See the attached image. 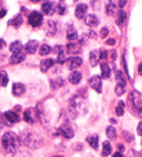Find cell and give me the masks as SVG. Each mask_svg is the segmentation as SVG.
Returning <instances> with one entry per match:
<instances>
[{"mask_svg": "<svg viewBox=\"0 0 142 157\" xmlns=\"http://www.w3.org/2000/svg\"><path fill=\"white\" fill-rule=\"evenodd\" d=\"M2 144H3V148L8 153H16L19 149V147H21L22 142H21V138L16 133L6 132L2 138Z\"/></svg>", "mask_w": 142, "mask_h": 157, "instance_id": "obj_1", "label": "cell"}, {"mask_svg": "<svg viewBox=\"0 0 142 157\" xmlns=\"http://www.w3.org/2000/svg\"><path fill=\"white\" fill-rule=\"evenodd\" d=\"M21 142L32 149H37L44 144V140L41 136L37 133L32 132V130H29V129L23 130V133L21 134Z\"/></svg>", "mask_w": 142, "mask_h": 157, "instance_id": "obj_2", "label": "cell"}, {"mask_svg": "<svg viewBox=\"0 0 142 157\" xmlns=\"http://www.w3.org/2000/svg\"><path fill=\"white\" fill-rule=\"evenodd\" d=\"M70 112L74 117L83 116L88 112V103L80 95H74L70 101Z\"/></svg>", "mask_w": 142, "mask_h": 157, "instance_id": "obj_3", "label": "cell"}, {"mask_svg": "<svg viewBox=\"0 0 142 157\" xmlns=\"http://www.w3.org/2000/svg\"><path fill=\"white\" fill-rule=\"evenodd\" d=\"M128 99H129L128 102H129V106H131L132 111L142 119V95L138 91H132L129 94Z\"/></svg>", "mask_w": 142, "mask_h": 157, "instance_id": "obj_4", "label": "cell"}, {"mask_svg": "<svg viewBox=\"0 0 142 157\" xmlns=\"http://www.w3.org/2000/svg\"><path fill=\"white\" fill-rule=\"evenodd\" d=\"M39 119V111L36 108H27L23 112V120L27 124H34Z\"/></svg>", "mask_w": 142, "mask_h": 157, "instance_id": "obj_5", "label": "cell"}, {"mask_svg": "<svg viewBox=\"0 0 142 157\" xmlns=\"http://www.w3.org/2000/svg\"><path fill=\"white\" fill-rule=\"evenodd\" d=\"M43 22V16L39 12H32L29 16V23L32 27H39Z\"/></svg>", "mask_w": 142, "mask_h": 157, "instance_id": "obj_6", "label": "cell"}, {"mask_svg": "<svg viewBox=\"0 0 142 157\" xmlns=\"http://www.w3.org/2000/svg\"><path fill=\"white\" fill-rule=\"evenodd\" d=\"M89 85H90V88L97 91V93H101L102 91V77L98 75L92 76L89 78Z\"/></svg>", "mask_w": 142, "mask_h": 157, "instance_id": "obj_7", "label": "cell"}, {"mask_svg": "<svg viewBox=\"0 0 142 157\" xmlns=\"http://www.w3.org/2000/svg\"><path fill=\"white\" fill-rule=\"evenodd\" d=\"M57 134L62 135L63 138L70 139V138H73L75 133H74V129L71 128L70 125H62L60 129H57Z\"/></svg>", "mask_w": 142, "mask_h": 157, "instance_id": "obj_8", "label": "cell"}, {"mask_svg": "<svg viewBox=\"0 0 142 157\" xmlns=\"http://www.w3.org/2000/svg\"><path fill=\"white\" fill-rule=\"evenodd\" d=\"M41 10L44 14L47 16H52L53 13L56 12V4L53 2H49V0H47V2H44L43 5H41Z\"/></svg>", "mask_w": 142, "mask_h": 157, "instance_id": "obj_9", "label": "cell"}, {"mask_svg": "<svg viewBox=\"0 0 142 157\" xmlns=\"http://www.w3.org/2000/svg\"><path fill=\"white\" fill-rule=\"evenodd\" d=\"M4 119L8 121V124L10 125V124H17L19 121V116L17 115V112H14V111H8V112H4Z\"/></svg>", "mask_w": 142, "mask_h": 157, "instance_id": "obj_10", "label": "cell"}, {"mask_svg": "<svg viewBox=\"0 0 142 157\" xmlns=\"http://www.w3.org/2000/svg\"><path fill=\"white\" fill-rule=\"evenodd\" d=\"M87 12H88V5L87 4H79L75 8V16H76V18L81 19L87 16Z\"/></svg>", "mask_w": 142, "mask_h": 157, "instance_id": "obj_11", "label": "cell"}, {"mask_svg": "<svg viewBox=\"0 0 142 157\" xmlns=\"http://www.w3.org/2000/svg\"><path fill=\"white\" fill-rule=\"evenodd\" d=\"M25 91H26V88H25L23 84H21V82L13 84V86H12V93H13V95L21 97L22 94H25Z\"/></svg>", "mask_w": 142, "mask_h": 157, "instance_id": "obj_12", "label": "cell"}, {"mask_svg": "<svg viewBox=\"0 0 142 157\" xmlns=\"http://www.w3.org/2000/svg\"><path fill=\"white\" fill-rule=\"evenodd\" d=\"M37 49H39V43L36 40H30L27 44L25 45V50H26V53H29V54L36 53Z\"/></svg>", "mask_w": 142, "mask_h": 157, "instance_id": "obj_13", "label": "cell"}, {"mask_svg": "<svg viewBox=\"0 0 142 157\" xmlns=\"http://www.w3.org/2000/svg\"><path fill=\"white\" fill-rule=\"evenodd\" d=\"M98 23H100V19H98V17H97L96 14H88V16H85V25L89 26V27H92V29L97 27Z\"/></svg>", "mask_w": 142, "mask_h": 157, "instance_id": "obj_14", "label": "cell"}, {"mask_svg": "<svg viewBox=\"0 0 142 157\" xmlns=\"http://www.w3.org/2000/svg\"><path fill=\"white\" fill-rule=\"evenodd\" d=\"M66 37H67V40L70 41V43H74V41H76L77 40V32H76V30L73 27V26H69L67 27V31H66Z\"/></svg>", "mask_w": 142, "mask_h": 157, "instance_id": "obj_15", "label": "cell"}, {"mask_svg": "<svg viewBox=\"0 0 142 157\" xmlns=\"http://www.w3.org/2000/svg\"><path fill=\"white\" fill-rule=\"evenodd\" d=\"M66 50H67V53H70V54H77V53H80L81 52V48H80V44H77L76 41H74V43L67 44Z\"/></svg>", "mask_w": 142, "mask_h": 157, "instance_id": "obj_16", "label": "cell"}, {"mask_svg": "<svg viewBox=\"0 0 142 157\" xmlns=\"http://www.w3.org/2000/svg\"><path fill=\"white\" fill-rule=\"evenodd\" d=\"M25 58H26V54L23 53V52H21V53H14V54H12L9 62H10L12 64H18V63L23 62Z\"/></svg>", "mask_w": 142, "mask_h": 157, "instance_id": "obj_17", "label": "cell"}, {"mask_svg": "<svg viewBox=\"0 0 142 157\" xmlns=\"http://www.w3.org/2000/svg\"><path fill=\"white\" fill-rule=\"evenodd\" d=\"M83 64V59L80 57H73V58H70V61H69V68L70 70H75L77 67H80Z\"/></svg>", "mask_w": 142, "mask_h": 157, "instance_id": "obj_18", "label": "cell"}, {"mask_svg": "<svg viewBox=\"0 0 142 157\" xmlns=\"http://www.w3.org/2000/svg\"><path fill=\"white\" fill-rule=\"evenodd\" d=\"M100 62V50H92L89 54V63L90 66H97Z\"/></svg>", "mask_w": 142, "mask_h": 157, "instance_id": "obj_19", "label": "cell"}, {"mask_svg": "<svg viewBox=\"0 0 142 157\" xmlns=\"http://www.w3.org/2000/svg\"><path fill=\"white\" fill-rule=\"evenodd\" d=\"M101 74L105 80H107V78H110V76H111V68H110V66L106 62L101 63Z\"/></svg>", "mask_w": 142, "mask_h": 157, "instance_id": "obj_20", "label": "cell"}, {"mask_svg": "<svg viewBox=\"0 0 142 157\" xmlns=\"http://www.w3.org/2000/svg\"><path fill=\"white\" fill-rule=\"evenodd\" d=\"M23 48H25V47L22 45L21 41H13V43L10 44V47H9L12 54H14V53H21V52L23 50Z\"/></svg>", "mask_w": 142, "mask_h": 157, "instance_id": "obj_21", "label": "cell"}, {"mask_svg": "<svg viewBox=\"0 0 142 157\" xmlns=\"http://www.w3.org/2000/svg\"><path fill=\"white\" fill-rule=\"evenodd\" d=\"M69 81H70L71 84H74V85L79 84V82L81 81V74L77 72V71H74V72H71L70 76H69Z\"/></svg>", "mask_w": 142, "mask_h": 157, "instance_id": "obj_22", "label": "cell"}, {"mask_svg": "<svg viewBox=\"0 0 142 157\" xmlns=\"http://www.w3.org/2000/svg\"><path fill=\"white\" fill-rule=\"evenodd\" d=\"M87 142H88V144L92 147L93 149H97L98 148V135H89L88 138H87Z\"/></svg>", "mask_w": 142, "mask_h": 157, "instance_id": "obj_23", "label": "cell"}, {"mask_svg": "<svg viewBox=\"0 0 142 157\" xmlns=\"http://www.w3.org/2000/svg\"><path fill=\"white\" fill-rule=\"evenodd\" d=\"M54 62L53 59H49V58H47V59H44L41 61V64H40V70H41V72H47V71L53 66Z\"/></svg>", "mask_w": 142, "mask_h": 157, "instance_id": "obj_24", "label": "cell"}, {"mask_svg": "<svg viewBox=\"0 0 142 157\" xmlns=\"http://www.w3.org/2000/svg\"><path fill=\"white\" fill-rule=\"evenodd\" d=\"M115 13H116V5H115V3L108 2L107 5H106V14L110 16V17H112V16H115Z\"/></svg>", "mask_w": 142, "mask_h": 157, "instance_id": "obj_25", "label": "cell"}, {"mask_svg": "<svg viewBox=\"0 0 142 157\" xmlns=\"http://www.w3.org/2000/svg\"><path fill=\"white\" fill-rule=\"evenodd\" d=\"M111 146H110V143L106 140L103 142V146H102V157H107L110 153H111Z\"/></svg>", "mask_w": 142, "mask_h": 157, "instance_id": "obj_26", "label": "cell"}, {"mask_svg": "<svg viewBox=\"0 0 142 157\" xmlns=\"http://www.w3.org/2000/svg\"><path fill=\"white\" fill-rule=\"evenodd\" d=\"M63 84H65V80H63V78H52V80H50V86L53 88V89L61 88Z\"/></svg>", "mask_w": 142, "mask_h": 157, "instance_id": "obj_27", "label": "cell"}, {"mask_svg": "<svg viewBox=\"0 0 142 157\" xmlns=\"http://www.w3.org/2000/svg\"><path fill=\"white\" fill-rule=\"evenodd\" d=\"M47 32H48V35H54L56 32H57V23L54 22V21H49L48 22V30H47Z\"/></svg>", "mask_w": 142, "mask_h": 157, "instance_id": "obj_28", "label": "cell"}, {"mask_svg": "<svg viewBox=\"0 0 142 157\" xmlns=\"http://www.w3.org/2000/svg\"><path fill=\"white\" fill-rule=\"evenodd\" d=\"M125 19H127V13L123 10V9H120L119 17L116 18V23H118L119 26H123V25H124V22H125Z\"/></svg>", "mask_w": 142, "mask_h": 157, "instance_id": "obj_29", "label": "cell"}, {"mask_svg": "<svg viewBox=\"0 0 142 157\" xmlns=\"http://www.w3.org/2000/svg\"><path fill=\"white\" fill-rule=\"evenodd\" d=\"M50 52H52V48L47 44H43L41 47H39V53H40V56H48Z\"/></svg>", "mask_w": 142, "mask_h": 157, "instance_id": "obj_30", "label": "cell"}, {"mask_svg": "<svg viewBox=\"0 0 142 157\" xmlns=\"http://www.w3.org/2000/svg\"><path fill=\"white\" fill-rule=\"evenodd\" d=\"M22 22H23V19H22V16H16L14 18L12 19V21H9V25H12V26H14V27H19V26L22 25Z\"/></svg>", "mask_w": 142, "mask_h": 157, "instance_id": "obj_31", "label": "cell"}, {"mask_svg": "<svg viewBox=\"0 0 142 157\" xmlns=\"http://www.w3.org/2000/svg\"><path fill=\"white\" fill-rule=\"evenodd\" d=\"M106 134H107V136H108V139H111V140L116 139V130H115L114 126H107Z\"/></svg>", "mask_w": 142, "mask_h": 157, "instance_id": "obj_32", "label": "cell"}, {"mask_svg": "<svg viewBox=\"0 0 142 157\" xmlns=\"http://www.w3.org/2000/svg\"><path fill=\"white\" fill-rule=\"evenodd\" d=\"M8 75H6L5 71H0V85L2 86H6L8 85Z\"/></svg>", "mask_w": 142, "mask_h": 157, "instance_id": "obj_33", "label": "cell"}, {"mask_svg": "<svg viewBox=\"0 0 142 157\" xmlns=\"http://www.w3.org/2000/svg\"><path fill=\"white\" fill-rule=\"evenodd\" d=\"M116 81H118L119 85H123V86H125L127 85L125 78H124V76H123V74L120 72V71H116Z\"/></svg>", "mask_w": 142, "mask_h": 157, "instance_id": "obj_34", "label": "cell"}, {"mask_svg": "<svg viewBox=\"0 0 142 157\" xmlns=\"http://www.w3.org/2000/svg\"><path fill=\"white\" fill-rule=\"evenodd\" d=\"M56 10H57V13L58 14H65L66 13V10H67V6L65 5V3H60L58 5H56Z\"/></svg>", "mask_w": 142, "mask_h": 157, "instance_id": "obj_35", "label": "cell"}, {"mask_svg": "<svg viewBox=\"0 0 142 157\" xmlns=\"http://www.w3.org/2000/svg\"><path fill=\"white\" fill-rule=\"evenodd\" d=\"M116 115L118 116L124 115V102H119L118 103V107H116Z\"/></svg>", "mask_w": 142, "mask_h": 157, "instance_id": "obj_36", "label": "cell"}, {"mask_svg": "<svg viewBox=\"0 0 142 157\" xmlns=\"http://www.w3.org/2000/svg\"><path fill=\"white\" fill-rule=\"evenodd\" d=\"M124 91H125V86L116 84V86H115V93H116V95H123V94H124Z\"/></svg>", "mask_w": 142, "mask_h": 157, "instance_id": "obj_37", "label": "cell"}, {"mask_svg": "<svg viewBox=\"0 0 142 157\" xmlns=\"http://www.w3.org/2000/svg\"><path fill=\"white\" fill-rule=\"evenodd\" d=\"M13 157H32V155L27 151H17Z\"/></svg>", "mask_w": 142, "mask_h": 157, "instance_id": "obj_38", "label": "cell"}, {"mask_svg": "<svg viewBox=\"0 0 142 157\" xmlns=\"http://www.w3.org/2000/svg\"><path fill=\"white\" fill-rule=\"evenodd\" d=\"M66 61H67V59H66V57H65L63 53H62V54H58V58H57V63H58V64H63Z\"/></svg>", "mask_w": 142, "mask_h": 157, "instance_id": "obj_39", "label": "cell"}, {"mask_svg": "<svg viewBox=\"0 0 142 157\" xmlns=\"http://www.w3.org/2000/svg\"><path fill=\"white\" fill-rule=\"evenodd\" d=\"M52 50H53L54 53H57V54H62L63 53V47H61V45H56Z\"/></svg>", "mask_w": 142, "mask_h": 157, "instance_id": "obj_40", "label": "cell"}, {"mask_svg": "<svg viewBox=\"0 0 142 157\" xmlns=\"http://www.w3.org/2000/svg\"><path fill=\"white\" fill-rule=\"evenodd\" d=\"M107 56H108V53L105 50V49H102V50H100V59H103L105 61L106 58H107Z\"/></svg>", "mask_w": 142, "mask_h": 157, "instance_id": "obj_41", "label": "cell"}, {"mask_svg": "<svg viewBox=\"0 0 142 157\" xmlns=\"http://www.w3.org/2000/svg\"><path fill=\"white\" fill-rule=\"evenodd\" d=\"M107 35H108V29L107 27H103L102 30H101V37H107Z\"/></svg>", "mask_w": 142, "mask_h": 157, "instance_id": "obj_42", "label": "cell"}, {"mask_svg": "<svg viewBox=\"0 0 142 157\" xmlns=\"http://www.w3.org/2000/svg\"><path fill=\"white\" fill-rule=\"evenodd\" d=\"M127 2L128 0H119V3H118V5H119V8L120 9H123L125 6V4H127Z\"/></svg>", "mask_w": 142, "mask_h": 157, "instance_id": "obj_43", "label": "cell"}, {"mask_svg": "<svg viewBox=\"0 0 142 157\" xmlns=\"http://www.w3.org/2000/svg\"><path fill=\"white\" fill-rule=\"evenodd\" d=\"M137 134L142 136V121L138 124V128H137Z\"/></svg>", "mask_w": 142, "mask_h": 157, "instance_id": "obj_44", "label": "cell"}, {"mask_svg": "<svg viewBox=\"0 0 142 157\" xmlns=\"http://www.w3.org/2000/svg\"><path fill=\"white\" fill-rule=\"evenodd\" d=\"M124 136H127V138H128V142H132L133 140V136L129 134V133H127V132H124Z\"/></svg>", "mask_w": 142, "mask_h": 157, "instance_id": "obj_45", "label": "cell"}, {"mask_svg": "<svg viewBox=\"0 0 142 157\" xmlns=\"http://www.w3.org/2000/svg\"><path fill=\"white\" fill-rule=\"evenodd\" d=\"M3 48H5V41L3 39H0V49H3Z\"/></svg>", "mask_w": 142, "mask_h": 157, "instance_id": "obj_46", "label": "cell"}, {"mask_svg": "<svg viewBox=\"0 0 142 157\" xmlns=\"http://www.w3.org/2000/svg\"><path fill=\"white\" fill-rule=\"evenodd\" d=\"M106 43H107L108 45H114V44H115V40H114V39H108Z\"/></svg>", "mask_w": 142, "mask_h": 157, "instance_id": "obj_47", "label": "cell"}, {"mask_svg": "<svg viewBox=\"0 0 142 157\" xmlns=\"http://www.w3.org/2000/svg\"><path fill=\"white\" fill-rule=\"evenodd\" d=\"M138 74H140V75L142 76V62H141V63L138 64Z\"/></svg>", "mask_w": 142, "mask_h": 157, "instance_id": "obj_48", "label": "cell"}, {"mask_svg": "<svg viewBox=\"0 0 142 157\" xmlns=\"http://www.w3.org/2000/svg\"><path fill=\"white\" fill-rule=\"evenodd\" d=\"M112 157H124V156H123V153H120V152H116Z\"/></svg>", "mask_w": 142, "mask_h": 157, "instance_id": "obj_49", "label": "cell"}, {"mask_svg": "<svg viewBox=\"0 0 142 157\" xmlns=\"http://www.w3.org/2000/svg\"><path fill=\"white\" fill-rule=\"evenodd\" d=\"M5 14H6V12H5V10H0V18H3Z\"/></svg>", "mask_w": 142, "mask_h": 157, "instance_id": "obj_50", "label": "cell"}, {"mask_svg": "<svg viewBox=\"0 0 142 157\" xmlns=\"http://www.w3.org/2000/svg\"><path fill=\"white\" fill-rule=\"evenodd\" d=\"M30 2H32V3H39V2H41V0H30Z\"/></svg>", "mask_w": 142, "mask_h": 157, "instance_id": "obj_51", "label": "cell"}, {"mask_svg": "<svg viewBox=\"0 0 142 157\" xmlns=\"http://www.w3.org/2000/svg\"><path fill=\"white\" fill-rule=\"evenodd\" d=\"M16 111H17V112H18V111H21V107L17 106V107H16Z\"/></svg>", "mask_w": 142, "mask_h": 157, "instance_id": "obj_52", "label": "cell"}, {"mask_svg": "<svg viewBox=\"0 0 142 157\" xmlns=\"http://www.w3.org/2000/svg\"><path fill=\"white\" fill-rule=\"evenodd\" d=\"M129 157H137V155H134V152H132V155L129 156Z\"/></svg>", "mask_w": 142, "mask_h": 157, "instance_id": "obj_53", "label": "cell"}, {"mask_svg": "<svg viewBox=\"0 0 142 157\" xmlns=\"http://www.w3.org/2000/svg\"><path fill=\"white\" fill-rule=\"evenodd\" d=\"M110 121H111L112 124H116V120H114V119H110Z\"/></svg>", "mask_w": 142, "mask_h": 157, "instance_id": "obj_54", "label": "cell"}, {"mask_svg": "<svg viewBox=\"0 0 142 157\" xmlns=\"http://www.w3.org/2000/svg\"><path fill=\"white\" fill-rule=\"evenodd\" d=\"M74 2H77V0H74Z\"/></svg>", "mask_w": 142, "mask_h": 157, "instance_id": "obj_55", "label": "cell"}, {"mask_svg": "<svg viewBox=\"0 0 142 157\" xmlns=\"http://www.w3.org/2000/svg\"><path fill=\"white\" fill-rule=\"evenodd\" d=\"M56 157H60V156H56Z\"/></svg>", "mask_w": 142, "mask_h": 157, "instance_id": "obj_56", "label": "cell"}]
</instances>
